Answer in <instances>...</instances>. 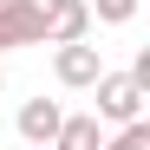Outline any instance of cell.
<instances>
[{"instance_id": "6da1fadb", "label": "cell", "mask_w": 150, "mask_h": 150, "mask_svg": "<svg viewBox=\"0 0 150 150\" xmlns=\"http://www.w3.org/2000/svg\"><path fill=\"white\" fill-rule=\"evenodd\" d=\"M105 72V59H98V46H91V33L85 39H65V46H52V79L65 85V91H91V79Z\"/></svg>"}, {"instance_id": "7a4b0ae2", "label": "cell", "mask_w": 150, "mask_h": 150, "mask_svg": "<svg viewBox=\"0 0 150 150\" xmlns=\"http://www.w3.org/2000/svg\"><path fill=\"white\" fill-rule=\"evenodd\" d=\"M20 46H46L39 0H0V52H20Z\"/></svg>"}, {"instance_id": "3957f363", "label": "cell", "mask_w": 150, "mask_h": 150, "mask_svg": "<svg viewBox=\"0 0 150 150\" xmlns=\"http://www.w3.org/2000/svg\"><path fill=\"white\" fill-rule=\"evenodd\" d=\"M91 91H98V117H105V124H124V117L144 111V91H137L131 72H98Z\"/></svg>"}, {"instance_id": "277c9868", "label": "cell", "mask_w": 150, "mask_h": 150, "mask_svg": "<svg viewBox=\"0 0 150 150\" xmlns=\"http://www.w3.org/2000/svg\"><path fill=\"white\" fill-rule=\"evenodd\" d=\"M39 13H46V46H65V39L91 33V7L85 0H39Z\"/></svg>"}, {"instance_id": "5b68a950", "label": "cell", "mask_w": 150, "mask_h": 150, "mask_svg": "<svg viewBox=\"0 0 150 150\" xmlns=\"http://www.w3.org/2000/svg\"><path fill=\"white\" fill-rule=\"evenodd\" d=\"M59 98H26V105H20V117H13V131L26 137V144H46L52 150V131H59Z\"/></svg>"}, {"instance_id": "8992f818", "label": "cell", "mask_w": 150, "mask_h": 150, "mask_svg": "<svg viewBox=\"0 0 150 150\" xmlns=\"http://www.w3.org/2000/svg\"><path fill=\"white\" fill-rule=\"evenodd\" d=\"M52 150H98V111H91V117H59Z\"/></svg>"}, {"instance_id": "52a82bcc", "label": "cell", "mask_w": 150, "mask_h": 150, "mask_svg": "<svg viewBox=\"0 0 150 150\" xmlns=\"http://www.w3.org/2000/svg\"><path fill=\"white\" fill-rule=\"evenodd\" d=\"M85 7H91L98 26H131L137 20V0H85Z\"/></svg>"}, {"instance_id": "ba28073f", "label": "cell", "mask_w": 150, "mask_h": 150, "mask_svg": "<svg viewBox=\"0 0 150 150\" xmlns=\"http://www.w3.org/2000/svg\"><path fill=\"white\" fill-rule=\"evenodd\" d=\"M144 144H150V124H144V111H137V117H124V124H117L111 150H144Z\"/></svg>"}, {"instance_id": "9c48e42d", "label": "cell", "mask_w": 150, "mask_h": 150, "mask_svg": "<svg viewBox=\"0 0 150 150\" xmlns=\"http://www.w3.org/2000/svg\"><path fill=\"white\" fill-rule=\"evenodd\" d=\"M0 85H7V72H0Z\"/></svg>"}]
</instances>
